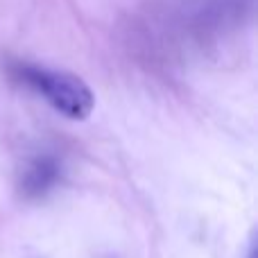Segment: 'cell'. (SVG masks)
<instances>
[{"mask_svg":"<svg viewBox=\"0 0 258 258\" xmlns=\"http://www.w3.org/2000/svg\"><path fill=\"white\" fill-rule=\"evenodd\" d=\"M63 177V163L54 154H32L23 161L16 177L18 195L23 200H41L59 186Z\"/></svg>","mask_w":258,"mask_h":258,"instance_id":"7a4b0ae2","label":"cell"},{"mask_svg":"<svg viewBox=\"0 0 258 258\" xmlns=\"http://www.w3.org/2000/svg\"><path fill=\"white\" fill-rule=\"evenodd\" d=\"M247 258H256V242H249V249H247Z\"/></svg>","mask_w":258,"mask_h":258,"instance_id":"3957f363","label":"cell"},{"mask_svg":"<svg viewBox=\"0 0 258 258\" xmlns=\"http://www.w3.org/2000/svg\"><path fill=\"white\" fill-rule=\"evenodd\" d=\"M9 75L18 84L27 86L48 100V104L68 120H86L95 109V95L82 77L66 71L41 66V63L16 61L9 63Z\"/></svg>","mask_w":258,"mask_h":258,"instance_id":"6da1fadb","label":"cell"}]
</instances>
